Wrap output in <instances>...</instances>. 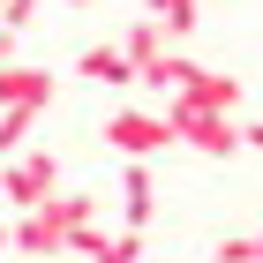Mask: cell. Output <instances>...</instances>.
<instances>
[{"instance_id": "6da1fadb", "label": "cell", "mask_w": 263, "mask_h": 263, "mask_svg": "<svg viewBox=\"0 0 263 263\" xmlns=\"http://www.w3.org/2000/svg\"><path fill=\"white\" fill-rule=\"evenodd\" d=\"M83 218H98V203L90 196H45V203H30V211H15V248L30 263H45V256H68V233H76Z\"/></svg>"}, {"instance_id": "7a4b0ae2", "label": "cell", "mask_w": 263, "mask_h": 263, "mask_svg": "<svg viewBox=\"0 0 263 263\" xmlns=\"http://www.w3.org/2000/svg\"><path fill=\"white\" fill-rule=\"evenodd\" d=\"M165 128H173V143H188L203 158H233V143H241V121H233V113H211V105H196V98L165 105Z\"/></svg>"}, {"instance_id": "3957f363", "label": "cell", "mask_w": 263, "mask_h": 263, "mask_svg": "<svg viewBox=\"0 0 263 263\" xmlns=\"http://www.w3.org/2000/svg\"><path fill=\"white\" fill-rule=\"evenodd\" d=\"M61 196V158L53 151H15L8 158V173H0V203L8 211H30V203Z\"/></svg>"}, {"instance_id": "277c9868", "label": "cell", "mask_w": 263, "mask_h": 263, "mask_svg": "<svg viewBox=\"0 0 263 263\" xmlns=\"http://www.w3.org/2000/svg\"><path fill=\"white\" fill-rule=\"evenodd\" d=\"M105 143H113L121 158H151V151H165V143H173V128H165V113L121 105V113H105Z\"/></svg>"}, {"instance_id": "5b68a950", "label": "cell", "mask_w": 263, "mask_h": 263, "mask_svg": "<svg viewBox=\"0 0 263 263\" xmlns=\"http://www.w3.org/2000/svg\"><path fill=\"white\" fill-rule=\"evenodd\" d=\"M23 105V113H45L53 105V68H30V61H8L0 68V113Z\"/></svg>"}, {"instance_id": "8992f818", "label": "cell", "mask_w": 263, "mask_h": 263, "mask_svg": "<svg viewBox=\"0 0 263 263\" xmlns=\"http://www.w3.org/2000/svg\"><path fill=\"white\" fill-rule=\"evenodd\" d=\"M76 76H83V83H105V90H128V83H136V68H128V53H121L113 38H98V45H83Z\"/></svg>"}, {"instance_id": "52a82bcc", "label": "cell", "mask_w": 263, "mask_h": 263, "mask_svg": "<svg viewBox=\"0 0 263 263\" xmlns=\"http://www.w3.org/2000/svg\"><path fill=\"white\" fill-rule=\"evenodd\" d=\"M121 218H128V233L151 226V165L143 158H128V173H121Z\"/></svg>"}, {"instance_id": "ba28073f", "label": "cell", "mask_w": 263, "mask_h": 263, "mask_svg": "<svg viewBox=\"0 0 263 263\" xmlns=\"http://www.w3.org/2000/svg\"><path fill=\"white\" fill-rule=\"evenodd\" d=\"M165 45H173V38H165V30H158L151 15H143V23H128V30H121V53H128V68H151V61L165 53Z\"/></svg>"}, {"instance_id": "9c48e42d", "label": "cell", "mask_w": 263, "mask_h": 263, "mask_svg": "<svg viewBox=\"0 0 263 263\" xmlns=\"http://www.w3.org/2000/svg\"><path fill=\"white\" fill-rule=\"evenodd\" d=\"M143 15L158 23L165 38H188V30H196V0H143Z\"/></svg>"}, {"instance_id": "30bf717a", "label": "cell", "mask_w": 263, "mask_h": 263, "mask_svg": "<svg viewBox=\"0 0 263 263\" xmlns=\"http://www.w3.org/2000/svg\"><path fill=\"white\" fill-rule=\"evenodd\" d=\"M45 113H23V105H8V113H0V158H15L23 143H30V128H38Z\"/></svg>"}, {"instance_id": "8fae6325", "label": "cell", "mask_w": 263, "mask_h": 263, "mask_svg": "<svg viewBox=\"0 0 263 263\" xmlns=\"http://www.w3.org/2000/svg\"><path fill=\"white\" fill-rule=\"evenodd\" d=\"M90 263H143V233H105V248Z\"/></svg>"}, {"instance_id": "7c38bea8", "label": "cell", "mask_w": 263, "mask_h": 263, "mask_svg": "<svg viewBox=\"0 0 263 263\" xmlns=\"http://www.w3.org/2000/svg\"><path fill=\"white\" fill-rule=\"evenodd\" d=\"M241 143H248V151H263V121H241Z\"/></svg>"}, {"instance_id": "4fadbf2b", "label": "cell", "mask_w": 263, "mask_h": 263, "mask_svg": "<svg viewBox=\"0 0 263 263\" xmlns=\"http://www.w3.org/2000/svg\"><path fill=\"white\" fill-rule=\"evenodd\" d=\"M8 248H15V226H8V218H0V256H8Z\"/></svg>"}, {"instance_id": "5bb4252c", "label": "cell", "mask_w": 263, "mask_h": 263, "mask_svg": "<svg viewBox=\"0 0 263 263\" xmlns=\"http://www.w3.org/2000/svg\"><path fill=\"white\" fill-rule=\"evenodd\" d=\"M248 241H256V263H263V233H248Z\"/></svg>"}, {"instance_id": "9a60e30c", "label": "cell", "mask_w": 263, "mask_h": 263, "mask_svg": "<svg viewBox=\"0 0 263 263\" xmlns=\"http://www.w3.org/2000/svg\"><path fill=\"white\" fill-rule=\"evenodd\" d=\"M68 8H90V0H68Z\"/></svg>"}, {"instance_id": "2e32d148", "label": "cell", "mask_w": 263, "mask_h": 263, "mask_svg": "<svg viewBox=\"0 0 263 263\" xmlns=\"http://www.w3.org/2000/svg\"><path fill=\"white\" fill-rule=\"evenodd\" d=\"M45 263H68V256H45Z\"/></svg>"}, {"instance_id": "e0dca14e", "label": "cell", "mask_w": 263, "mask_h": 263, "mask_svg": "<svg viewBox=\"0 0 263 263\" xmlns=\"http://www.w3.org/2000/svg\"><path fill=\"white\" fill-rule=\"evenodd\" d=\"M0 8H8V0H0Z\"/></svg>"}, {"instance_id": "ac0fdd59", "label": "cell", "mask_w": 263, "mask_h": 263, "mask_svg": "<svg viewBox=\"0 0 263 263\" xmlns=\"http://www.w3.org/2000/svg\"><path fill=\"white\" fill-rule=\"evenodd\" d=\"M211 263H218V256H211Z\"/></svg>"}]
</instances>
